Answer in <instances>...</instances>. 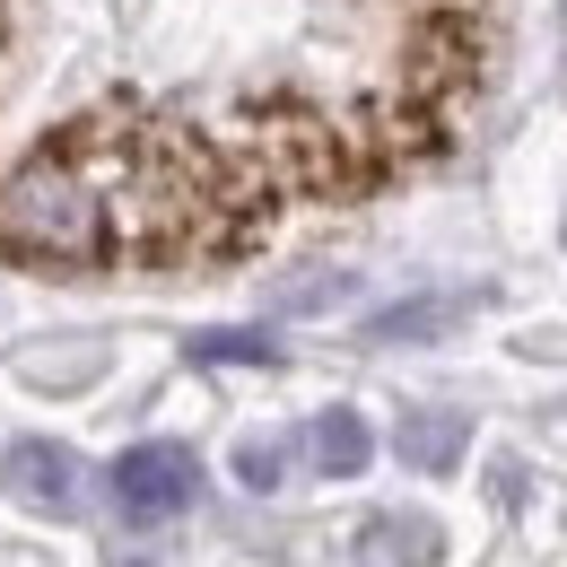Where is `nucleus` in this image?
<instances>
[{
	"mask_svg": "<svg viewBox=\"0 0 567 567\" xmlns=\"http://www.w3.org/2000/svg\"><path fill=\"white\" fill-rule=\"evenodd\" d=\"M0 262L27 271H105L114 262V227L71 148H35L0 175Z\"/></svg>",
	"mask_w": 567,
	"mask_h": 567,
	"instance_id": "f257e3e1",
	"label": "nucleus"
},
{
	"mask_svg": "<svg viewBox=\"0 0 567 567\" xmlns=\"http://www.w3.org/2000/svg\"><path fill=\"white\" fill-rule=\"evenodd\" d=\"M202 497V463H193V445H166V436H148L132 454H114V506L132 515V524H166V515H184Z\"/></svg>",
	"mask_w": 567,
	"mask_h": 567,
	"instance_id": "f03ea898",
	"label": "nucleus"
},
{
	"mask_svg": "<svg viewBox=\"0 0 567 567\" xmlns=\"http://www.w3.org/2000/svg\"><path fill=\"white\" fill-rule=\"evenodd\" d=\"M0 481H9V497L27 515H79V454L53 445V436H18L9 463H0Z\"/></svg>",
	"mask_w": 567,
	"mask_h": 567,
	"instance_id": "7ed1b4c3",
	"label": "nucleus"
},
{
	"mask_svg": "<svg viewBox=\"0 0 567 567\" xmlns=\"http://www.w3.org/2000/svg\"><path fill=\"white\" fill-rule=\"evenodd\" d=\"M436 559H445V533L427 515H367L350 550V567H436Z\"/></svg>",
	"mask_w": 567,
	"mask_h": 567,
	"instance_id": "20e7f679",
	"label": "nucleus"
},
{
	"mask_svg": "<svg viewBox=\"0 0 567 567\" xmlns=\"http://www.w3.org/2000/svg\"><path fill=\"white\" fill-rule=\"evenodd\" d=\"M463 445H472V420H463V411H402V427H393V454H402L411 472H454Z\"/></svg>",
	"mask_w": 567,
	"mask_h": 567,
	"instance_id": "39448f33",
	"label": "nucleus"
},
{
	"mask_svg": "<svg viewBox=\"0 0 567 567\" xmlns=\"http://www.w3.org/2000/svg\"><path fill=\"white\" fill-rule=\"evenodd\" d=\"M367 454H375V436L358 411H323V420L306 427V463L323 472V481H358L367 472Z\"/></svg>",
	"mask_w": 567,
	"mask_h": 567,
	"instance_id": "423d86ee",
	"label": "nucleus"
},
{
	"mask_svg": "<svg viewBox=\"0 0 567 567\" xmlns=\"http://www.w3.org/2000/svg\"><path fill=\"white\" fill-rule=\"evenodd\" d=\"M454 323H463V306H454V297H411V306L375 315V323H367V341H436V332H454Z\"/></svg>",
	"mask_w": 567,
	"mask_h": 567,
	"instance_id": "0eeeda50",
	"label": "nucleus"
},
{
	"mask_svg": "<svg viewBox=\"0 0 567 567\" xmlns=\"http://www.w3.org/2000/svg\"><path fill=\"white\" fill-rule=\"evenodd\" d=\"M193 358L202 367H280V341L271 332H202Z\"/></svg>",
	"mask_w": 567,
	"mask_h": 567,
	"instance_id": "6e6552de",
	"label": "nucleus"
},
{
	"mask_svg": "<svg viewBox=\"0 0 567 567\" xmlns=\"http://www.w3.org/2000/svg\"><path fill=\"white\" fill-rule=\"evenodd\" d=\"M236 481H245V489H280V445H271V436H254V445L236 454Z\"/></svg>",
	"mask_w": 567,
	"mask_h": 567,
	"instance_id": "1a4fd4ad",
	"label": "nucleus"
},
{
	"mask_svg": "<svg viewBox=\"0 0 567 567\" xmlns=\"http://www.w3.org/2000/svg\"><path fill=\"white\" fill-rule=\"evenodd\" d=\"M559 18H567V0H559Z\"/></svg>",
	"mask_w": 567,
	"mask_h": 567,
	"instance_id": "9d476101",
	"label": "nucleus"
}]
</instances>
